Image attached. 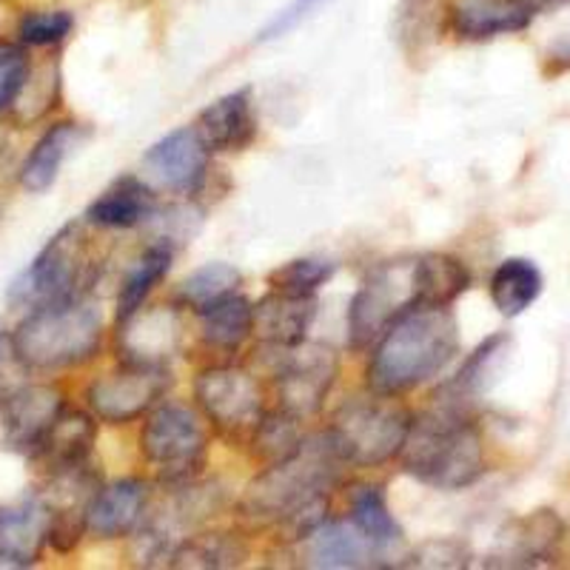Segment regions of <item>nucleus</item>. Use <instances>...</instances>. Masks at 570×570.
Returning a JSON list of instances; mask_svg holds the SVG:
<instances>
[{
  "label": "nucleus",
  "instance_id": "nucleus-6",
  "mask_svg": "<svg viewBox=\"0 0 570 570\" xmlns=\"http://www.w3.org/2000/svg\"><path fill=\"white\" fill-rule=\"evenodd\" d=\"M95 272H98V263H95L86 226L83 223H66L14 279L9 288V299L32 312L40 305L83 297L89 294Z\"/></svg>",
  "mask_w": 570,
  "mask_h": 570
},
{
  "label": "nucleus",
  "instance_id": "nucleus-31",
  "mask_svg": "<svg viewBox=\"0 0 570 570\" xmlns=\"http://www.w3.org/2000/svg\"><path fill=\"white\" fill-rule=\"evenodd\" d=\"M564 537V522L557 511H533L531 517L513 522L508 564H539L553 553Z\"/></svg>",
  "mask_w": 570,
  "mask_h": 570
},
{
  "label": "nucleus",
  "instance_id": "nucleus-1",
  "mask_svg": "<svg viewBox=\"0 0 570 570\" xmlns=\"http://www.w3.org/2000/svg\"><path fill=\"white\" fill-rule=\"evenodd\" d=\"M345 468L325 431L305 436L297 454L266 465L248 482L237 508L254 525L285 528L299 542L328 519L331 491Z\"/></svg>",
  "mask_w": 570,
  "mask_h": 570
},
{
  "label": "nucleus",
  "instance_id": "nucleus-24",
  "mask_svg": "<svg viewBox=\"0 0 570 570\" xmlns=\"http://www.w3.org/2000/svg\"><path fill=\"white\" fill-rule=\"evenodd\" d=\"M80 135H83V129L75 120H60V124L49 126L46 135L35 142V149L29 151L27 163L20 166V186L32 195L52 188L60 175V166L69 157V151L78 146Z\"/></svg>",
  "mask_w": 570,
  "mask_h": 570
},
{
  "label": "nucleus",
  "instance_id": "nucleus-4",
  "mask_svg": "<svg viewBox=\"0 0 570 570\" xmlns=\"http://www.w3.org/2000/svg\"><path fill=\"white\" fill-rule=\"evenodd\" d=\"M20 363L35 371L75 368L100 351L104 343V312L83 294L63 303L40 305L20 320L9 334Z\"/></svg>",
  "mask_w": 570,
  "mask_h": 570
},
{
  "label": "nucleus",
  "instance_id": "nucleus-19",
  "mask_svg": "<svg viewBox=\"0 0 570 570\" xmlns=\"http://www.w3.org/2000/svg\"><path fill=\"white\" fill-rule=\"evenodd\" d=\"M95 442H98V416L91 414V411L86 414V411L78 409H63L52 431L43 436V442H40L38 451L29 460L46 476H52V473L89 465Z\"/></svg>",
  "mask_w": 570,
  "mask_h": 570
},
{
  "label": "nucleus",
  "instance_id": "nucleus-41",
  "mask_svg": "<svg viewBox=\"0 0 570 570\" xmlns=\"http://www.w3.org/2000/svg\"><path fill=\"white\" fill-rule=\"evenodd\" d=\"M27 371L29 368L20 363L18 351H14L12 337L3 334V337H0V405L23 385V374H27Z\"/></svg>",
  "mask_w": 570,
  "mask_h": 570
},
{
  "label": "nucleus",
  "instance_id": "nucleus-21",
  "mask_svg": "<svg viewBox=\"0 0 570 570\" xmlns=\"http://www.w3.org/2000/svg\"><path fill=\"white\" fill-rule=\"evenodd\" d=\"M49 544V508L40 493L0 505V557L29 568Z\"/></svg>",
  "mask_w": 570,
  "mask_h": 570
},
{
  "label": "nucleus",
  "instance_id": "nucleus-25",
  "mask_svg": "<svg viewBox=\"0 0 570 570\" xmlns=\"http://www.w3.org/2000/svg\"><path fill=\"white\" fill-rule=\"evenodd\" d=\"M445 18H451L448 0H402L394 12V38L411 60L422 55L442 38Z\"/></svg>",
  "mask_w": 570,
  "mask_h": 570
},
{
  "label": "nucleus",
  "instance_id": "nucleus-14",
  "mask_svg": "<svg viewBox=\"0 0 570 570\" xmlns=\"http://www.w3.org/2000/svg\"><path fill=\"white\" fill-rule=\"evenodd\" d=\"M551 3L559 0H460L451 7V27L465 40H491L528 29Z\"/></svg>",
  "mask_w": 570,
  "mask_h": 570
},
{
  "label": "nucleus",
  "instance_id": "nucleus-28",
  "mask_svg": "<svg viewBox=\"0 0 570 570\" xmlns=\"http://www.w3.org/2000/svg\"><path fill=\"white\" fill-rule=\"evenodd\" d=\"M171 259H175V246H171V240L151 243V246L135 259V266L129 268L126 279L120 283V292H117V323H124L131 314L140 312L142 305H146V299H149V294L157 288V283L169 274Z\"/></svg>",
  "mask_w": 570,
  "mask_h": 570
},
{
  "label": "nucleus",
  "instance_id": "nucleus-11",
  "mask_svg": "<svg viewBox=\"0 0 570 570\" xmlns=\"http://www.w3.org/2000/svg\"><path fill=\"white\" fill-rule=\"evenodd\" d=\"M169 389V368L151 363H126L95 376L86 389V405L98 422L129 425L160 405Z\"/></svg>",
  "mask_w": 570,
  "mask_h": 570
},
{
  "label": "nucleus",
  "instance_id": "nucleus-22",
  "mask_svg": "<svg viewBox=\"0 0 570 570\" xmlns=\"http://www.w3.org/2000/svg\"><path fill=\"white\" fill-rule=\"evenodd\" d=\"M155 212L157 197L151 183L135 175H124L86 208V223L111 228V232H126V228L142 226L149 217H155Z\"/></svg>",
  "mask_w": 570,
  "mask_h": 570
},
{
  "label": "nucleus",
  "instance_id": "nucleus-34",
  "mask_svg": "<svg viewBox=\"0 0 570 570\" xmlns=\"http://www.w3.org/2000/svg\"><path fill=\"white\" fill-rule=\"evenodd\" d=\"M243 283L240 272L232 266V263H223V259H214L206 266L195 268L177 288V303L183 308H191V312H200L214 299L226 297V294L237 292Z\"/></svg>",
  "mask_w": 570,
  "mask_h": 570
},
{
  "label": "nucleus",
  "instance_id": "nucleus-18",
  "mask_svg": "<svg viewBox=\"0 0 570 570\" xmlns=\"http://www.w3.org/2000/svg\"><path fill=\"white\" fill-rule=\"evenodd\" d=\"M149 482L117 480L100 485L89 505V533L98 539L135 537L149 513Z\"/></svg>",
  "mask_w": 570,
  "mask_h": 570
},
{
  "label": "nucleus",
  "instance_id": "nucleus-8",
  "mask_svg": "<svg viewBox=\"0 0 570 570\" xmlns=\"http://www.w3.org/2000/svg\"><path fill=\"white\" fill-rule=\"evenodd\" d=\"M422 305L420 257L376 263L348 305V348L368 351L400 317Z\"/></svg>",
  "mask_w": 570,
  "mask_h": 570
},
{
  "label": "nucleus",
  "instance_id": "nucleus-35",
  "mask_svg": "<svg viewBox=\"0 0 570 570\" xmlns=\"http://www.w3.org/2000/svg\"><path fill=\"white\" fill-rule=\"evenodd\" d=\"M60 95V75H58V66L55 63H43V66H32L29 71L27 83L20 89L18 100L14 106L9 109L14 124H38L43 120L49 111H52L55 100Z\"/></svg>",
  "mask_w": 570,
  "mask_h": 570
},
{
  "label": "nucleus",
  "instance_id": "nucleus-27",
  "mask_svg": "<svg viewBox=\"0 0 570 570\" xmlns=\"http://www.w3.org/2000/svg\"><path fill=\"white\" fill-rule=\"evenodd\" d=\"M544 277L528 257H508L491 274V299L502 317H519L539 299Z\"/></svg>",
  "mask_w": 570,
  "mask_h": 570
},
{
  "label": "nucleus",
  "instance_id": "nucleus-40",
  "mask_svg": "<svg viewBox=\"0 0 570 570\" xmlns=\"http://www.w3.org/2000/svg\"><path fill=\"white\" fill-rule=\"evenodd\" d=\"M323 3H328V0H292V3H288V7L283 9V12L274 14V20H272V23H268L266 29H263V32H259L257 40H277V38H283L285 32H292V29L297 27L299 20L312 18V14L317 12V9L323 7Z\"/></svg>",
  "mask_w": 570,
  "mask_h": 570
},
{
  "label": "nucleus",
  "instance_id": "nucleus-23",
  "mask_svg": "<svg viewBox=\"0 0 570 570\" xmlns=\"http://www.w3.org/2000/svg\"><path fill=\"white\" fill-rule=\"evenodd\" d=\"M195 314L203 345L217 354H237L254 334V303L240 292L214 299Z\"/></svg>",
  "mask_w": 570,
  "mask_h": 570
},
{
  "label": "nucleus",
  "instance_id": "nucleus-12",
  "mask_svg": "<svg viewBox=\"0 0 570 570\" xmlns=\"http://www.w3.org/2000/svg\"><path fill=\"white\" fill-rule=\"evenodd\" d=\"M212 155L195 126H180L146 149L142 171L151 188L191 197L206 183Z\"/></svg>",
  "mask_w": 570,
  "mask_h": 570
},
{
  "label": "nucleus",
  "instance_id": "nucleus-29",
  "mask_svg": "<svg viewBox=\"0 0 570 570\" xmlns=\"http://www.w3.org/2000/svg\"><path fill=\"white\" fill-rule=\"evenodd\" d=\"M248 559V544L243 537L226 531H195L175 551L169 568L191 570H220L240 568Z\"/></svg>",
  "mask_w": 570,
  "mask_h": 570
},
{
  "label": "nucleus",
  "instance_id": "nucleus-32",
  "mask_svg": "<svg viewBox=\"0 0 570 570\" xmlns=\"http://www.w3.org/2000/svg\"><path fill=\"white\" fill-rule=\"evenodd\" d=\"M420 283L422 303L451 305L456 297H462L468 292L471 272H468L462 259L451 257V254H422Z\"/></svg>",
  "mask_w": 570,
  "mask_h": 570
},
{
  "label": "nucleus",
  "instance_id": "nucleus-15",
  "mask_svg": "<svg viewBox=\"0 0 570 570\" xmlns=\"http://www.w3.org/2000/svg\"><path fill=\"white\" fill-rule=\"evenodd\" d=\"M317 294H288L272 292L254 303V334L259 345H274V348H292L305 343L308 328L317 317Z\"/></svg>",
  "mask_w": 570,
  "mask_h": 570
},
{
  "label": "nucleus",
  "instance_id": "nucleus-5",
  "mask_svg": "<svg viewBox=\"0 0 570 570\" xmlns=\"http://www.w3.org/2000/svg\"><path fill=\"white\" fill-rule=\"evenodd\" d=\"M411 425L414 414L400 396L368 389L334 411L325 434L348 468H383L400 460Z\"/></svg>",
  "mask_w": 570,
  "mask_h": 570
},
{
  "label": "nucleus",
  "instance_id": "nucleus-36",
  "mask_svg": "<svg viewBox=\"0 0 570 570\" xmlns=\"http://www.w3.org/2000/svg\"><path fill=\"white\" fill-rule=\"evenodd\" d=\"M334 272H337V263L331 259H292L268 274V285L288 294H317L320 285L328 283Z\"/></svg>",
  "mask_w": 570,
  "mask_h": 570
},
{
  "label": "nucleus",
  "instance_id": "nucleus-3",
  "mask_svg": "<svg viewBox=\"0 0 570 570\" xmlns=\"http://www.w3.org/2000/svg\"><path fill=\"white\" fill-rule=\"evenodd\" d=\"M460 354V323L451 305H416L371 348L368 389L409 394L431 383Z\"/></svg>",
  "mask_w": 570,
  "mask_h": 570
},
{
  "label": "nucleus",
  "instance_id": "nucleus-38",
  "mask_svg": "<svg viewBox=\"0 0 570 570\" xmlns=\"http://www.w3.org/2000/svg\"><path fill=\"white\" fill-rule=\"evenodd\" d=\"M29 71H32V58L23 49V43L0 40V115L12 109L20 89L27 83Z\"/></svg>",
  "mask_w": 570,
  "mask_h": 570
},
{
  "label": "nucleus",
  "instance_id": "nucleus-9",
  "mask_svg": "<svg viewBox=\"0 0 570 570\" xmlns=\"http://www.w3.org/2000/svg\"><path fill=\"white\" fill-rule=\"evenodd\" d=\"M266 400L259 374L246 365L217 363L195 376L197 411L223 440L234 445H248L266 411L272 409Z\"/></svg>",
  "mask_w": 570,
  "mask_h": 570
},
{
  "label": "nucleus",
  "instance_id": "nucleus-17",
  "mask_svg": "<svg viewBox=\"0 0 570 570\" xmlns=\"http://www.w3.org/2000/svg\"><path fill=\"white\" fill-rule=\"evenodd\" d=\"M303 544V559L308 568H325V570H345V568H376V559H383L376 553L374 544L368 542L360 528L351 519H325L323 525L314 528Z\"/></svg>",
  "mask_w": 570,
  "mask_h": 570
},
{
  "label": "nucleus",
  "instance_id": "nucleus-20",
  "mask_svg": "<svg viewBox=\"0 0 570 570\" xmlns=\"http://www.w3.org/2000/svg\"><path fill=\"white\" fill-rule=\"evenodd\" d=\"M117 351L126 363H151L166 365L180 345V320L175 308H155L131 314L129 320L117 323Z\"/></svg>",
  "mask_w": 570,
  "mask_h": 570
},
{
  "label": "nucleus",
  "instance_id": "nucleus-30",
  "mask_svg": "<svg viewBox=\"0 0 570 570\" xmlns=\"http://www.w3.org/2000/svg\"><path fill=\"white\" fill-rule=\"evenodd\" d=\"M303 416L288 414V411L272 405L257 425V431L252 434V440H248L254 460L263 462V468H266L297 454L299 445L308 436L303 431Z\"/></svg>",
  "mask_w": 570,
  "mask_h": 570
},
{
  "label": "nucleus",
  "instance_id": "nucleus-7",
  "mask_svg": "<svg viewBox=\"0 0 570 570\" xmlns=\"http://www.w3.org/2000/svg\"><path fill=\"white\" fill-rule=\"evenodd\" d=\"M140 456L163 485L197 482L208 460V422L180 402H160L140 428Z\"/></svg>",
  "mask_w": 570,
  "mask_h": 570
},
{
  "label": "nucleus",
  "instance_id": "nucleus-33",
  "mask_svg": "<svg viewBox=\"0 0 570 570\" xmlns=\"http://www.w3.org/2000/svg\"><path fill=\"white\" fill-rule=\"evenodd\" d=\"M508 351H511V337L508 334H493V337H488L485 343L476 345V351L468 356L460 374L448 383V389H454L456 394L468 396V400L488 391L493 385V380H497L502 363H505Z\"/></svg>",
  "mask_w": 570,
  "mask_h": 570
},
{
  "label": "nucleus",
  "instance_id": "nucleus-10",
  "mask_svg": "<svg viewBox=\"0 0 570 570\" xmlns=\"http://www.w3.org/2000/svg\"><path fill=\"white\" fill-rule=\"evenodd\" d=\"M266 348L268 380L274 385V405L303 420L323 409L325 396L340 374V356L323 343H299L292 348Z\"/></svg>",
  "mask_w": 570,
  "mask_h": 570
},
{
  "label": "nucleus",
  "instance_id": "nucleus-37",
  "mask_svg": "<svg viewBox=\"0 0 570 570\" xmlns=\"http://www.w3.org/2000/svg\"><path fill=\"white\" fill-rule=\"evenodd\" d=\"M75 18L66 9H35L18 20V38L23 46H55L69 38Z\"/></svg>",
  "mask_w": 570,
  "mask_h": 570
},
{
  "label": "nucleus",
  "instance_id": "nucleus-39",
  "mask_svg": "<svg viewBox=\"0 0 570 570\" xmlns=\"http://www.w3.org/2000/svg\"><path fill=\"white\" fill-rule=\"evenodd\" d=\"M414 564L420 568H465L468 548L454 539H434L414 553Z\"/></svg>",
  "mask_w": 570,
  "mask_h": 570
},
{
  "label": "nucleus",
  "instance_id": "nucleus-2",
  "mask_svg": "<svg viewBox=\"0 0 570 570\" xmlns=\"http://www.w3.org/2000/svg\"><path fill=\"white\" fill-rule=\"evenodd\" d=\"M468 396L454 389L436 391L425 414L414 416L400 454L402 471L436 491H462L488 471L485 436L471 416Z\"/></svg>",
  "mask_w": 570,
  "mask_h": 570
},
{
  "label": "nucleus",
  "instance_id": "nucleus-13",
  "mask_svg": "<svg viewBox=\"0 0 570 570\" xmlns=\"http://www.w3.org/2000/svg\"><path fill=\"white\" fill-rule=\"evenodd\" d=\"M66 400L58 385H20L3 405V442L23 456H32L43 436L63 414Z\"/></svg>",
  "mask_w": 570,
  "mask_h": 570
},
{
  "label": "nucleus",
  "instance_id": "nucleus-16",
  "mask_svg": "<svg viewBox=\"0 0 570 570\" xmlns=\"http://www.w3.org/2000/svg\"><path fill=\"white\" fill-rule=\"evenodd\" d=\"M195 129L206 140L212 151L234 155V151H246L257 140V115H254L252 89H234L206 109H200L195 120Z\"/></svg>",
  "mask_w": 570,
  "mask_h": 570
},
{
  "label": "nucleus",
  "instance_id": "nucleus-26",
  "mask_svg": "<svg viewBox=\"0 0 570 570\" xmlns=\"http://www.w3.org/2000/svg\"><path fill=\"white\" fill-rule=\"evenodd\" d=\"M348 511L351 522L368 537V542L374 544L376 553L383 559H389L391 551L405 542V533H402L400 522L391 513L389 499H385V491L380 485L354 488L348 499Z\"/></svg>",
  "mask_w": 570,
  "mask_h": 570
}]
</instances>
